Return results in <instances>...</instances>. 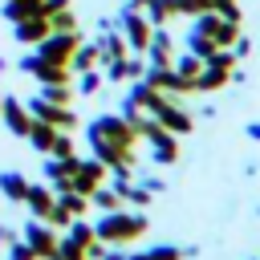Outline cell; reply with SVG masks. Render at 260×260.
Here are the masks:
<instances>
[{"label":"cell","mask_w":260,"mask_h":260,"mask_svg":"<svg viewBox=\"0 0 260 260\" xmlns=\"http://www.w3.org/2000/svg\"><path fill=\"white\" fill-rule=\"evenodd\" d=\"M146 228H150V219H146L142 207H118V211H102L93 219V236L106 240V244H114V248L138 244L146 236Z\"/></svg>","instance_id":"7a4b0ae2"},{"label":"cell","mask_w":260,"mask_h":260,"mask_svg":"<svg viewBox=\"0 0 260 260\" xmlns=\"http://www.w3.org/2000/svg\"><path fill=\"white\" fill-rule=\"evenodd\" d=\"M49 32H81V20H77L73 4H69V8H57V12H49Z\"/></svg>","instance_id":"44dd1931"},{"label":"cell","mask_w":260,"mask_h":260,"mask_svg":"<svg viewBox=\"0 0 260 260\" xmlns=\"http://www.w3.org/2000/svg\"><path fill=\"white\" fill-rule=\"evenodd\" d=\"M0 195H4L8 203H24V195H28V179H24L20 171H0Z\"/></svg>","instance_id":"2e32d148"},{"label":"cell","mask_w":260,"mask_h":260,"mask_svg":"<svg viewBox=\"0 0 260 260\" xmlns=\"http://www.w3.org/2000/svg\"><path fill=\"white\" fill-rule=\"evenodd\" d=\"M4 260H37V252H32V244L16 232V236L4 244Z\"/></svg>","instance_id":"cb8c5ba5"},{"label":"cell","mask_w":260,"mask_h":260,"mask_svg":"<svg viewBox=\"0 0 260 260\" xmlns=\"http://www.w3.org/2000/svg\"><path fill=\"white\" fill-rule=\"evenodd\" d=\"M41 98H49V102H61V106H73L77 89H73V85H41Z\"/></svg>","instance_id":"83f0119b"},{"label":"cell","mask_w":260,"mask_h":260,"mask_svg":"<svg viewBox=\"0 0 260 260\" xmlns=\"http://www.w3.org/2000/svg\"><path fill=\"white\" fill-rule=\"evenodd\" d=\"M12 236H16V228H12V223H4V219H0V252H4V244H8V240H12Z\"/></svg>","instance_id":"836d02e7"},{"label":"cell","mask_w":260,"mask_h":260,"mask_svg":"<svg viewBox=\"0 0 260 260\" xmlns=\"http://www.w3.org/2000/svg\"><path fill=\"white\" fill-rule=\"evenodd\" d=\"M24 207L32 219H49V211L57 207V191L49 183H28V195H24Z\"/></svg>","instance_id":"5bb4252c"},{"label":"cell","mask_w":260,"mask_h":260,"mask_svg":"<svg viewBox=\"0 0 260 260\" xmlns=\"http://www.w3.org/2000/svg\"><path fill=\"white\" fill-rule=\"evenodd\" d=\"M98 53H102V65L122 61V57L130 53V45H126V37H122V28H118V24L102 28V37H98Z\"/></svg>","instance_id":"9a60e30c"},{"label":"cell","mask_w":260,"mask_h":260,"mask_svg":"<svg viewBox=\"0 0 260 260\" xmlns=\"http://www.w3.org/2000/svg\"><path fill=\"white\" fill-rule=\"evenodd\" d=\"M49 154H57V158H69V154H77L73 130H57V138H53V150H49Z\"/></svg>","instance_id":"f1b7e54d"},{"label":"cell","mask_w":260,"mask_h":260,"mask_svg":"<svg viewBox=\"0 0 260 260\" xmlns=\"http://www.w3.org/2000/svg\"><path fill=\"white\" fill-rule=\"evenodd\" d=\"M4 69H8V61H4V57H0V73H4Z\"/></svg>","instance_id":"74e56055"},{"label":"cell","mask_w":260,"mask_h":260,"mask_svg":"<svg viewBox=\"0 0 260 260\" xmlns=\"http://www.w3.org/2000/svg\"><path fill=\"white\" fill-rule=\"evenodd\" d=\"M73 0H41V12L49 16V12H57V8H69Z\"/></svg>","instance_id":"d6a6232c"},{"label":"cell","mask_w":260,"mask_h":260,"mask_svg":"<svg viewBox=\"0 0 260 260\" xmlns=\"http://www.w3.org/2000/svg\"><path fill=\"white\" fill-rule=\"evenodd\" d=\"M57 260H89V256H85V244H77L69 232H61V244H57Z\"/></svg>","instance_id":"484cf974"},{"label":"cell","mask_w":260,"mask_h":260,"mask_svg":"<svg viewBox=\"0 0 260 260\" xmlns=\"http://www.w3.org/2000/svg\"><path fill=\"white\" fill-rule=\"evenodd\" d=\"M102 85H106V73H102V69H85V73L73 77V89H77L81 98H93Z\"/></svg>","instance_id":"7402d4cb"},{"label":"cell","mask_w":260,"mask_h":260,"mask_svg":"<svg viewBox=\"0 0 260 260\" xmlns=\"http://www.w3.org/2000/svg\"><path fill=\"white\" fill-rule=\"evenodd\" d=\"M183 49H187V53H195V57H203V61H207V57H211V53H215V41H211V37H207V32H199V28H195V24H191V28H187V32H183Z\"/></svg>","instance_id":"d6986e66"},{"label":"cell","mask_w":260,"mask_h":260,"mask_svg":"<svg viewBox=\"0 0 260 260\" xmlns=\"http://www.w3.org/2000/svg\"><path fill=\"white\" fill-rule=\"evenodd\" d=\"M232 53H236V57H240V61H244V57H248V53H252V41H248V37H244V32H240V37H236V45H232Z\"/></svg>","instance_id":"1f68e13d"},{"label":"cell","mask_w":260,"mask_h":260,"mask_svg":"<svg viewBox=\"0 0 260 260\" xmlns=\"http://www.w3.org/2000/svg\"><path fill=\"white\" fill-rule=\"evenodd\" d=\"M53 138H57V126H49V122H41V118H32V130H28V146L37 150V154H49L53 150Z\"/></svg>","instance_id":"ac0fdd59"},{"label":"cell","mask_w":260,"mask_h":260,"mask_svg":"<svg viewBox=\"0 0 260 260\" xmlns=\"http://www.w3.org/2000/svg\"><path fill=\"white\" fill-rule=\"evenodd\" d=\"M0 122L8 126V134H12V138H28V130H32V114H28V106H24V102H16L12 93H4Z\"/></svg>","instance_id":"9c48e42d"},{"label":"cell","mask_w":260,"mask_h":260,"mask_svg":"<svg viewBox=\"0 0 260 260\" xmlns=\"http://www.w3.org/2000/svg\"><path fill=\"white\" fill-rule=\"evenodd\" d=\"M146 65H154V69H162V65H175V37H171V28L162 24V28H154V37H150V45H146Z\"/></svg>","instance_id":"8fae6325"},{"label":"cell","mask_w":260,"mask_h":260,"mask_svg":"<svg viewBox=\"0 0 260 260\" xmlns=\"http://www.w3.org/2000/svg\"><path fill=\"white\" fill-rule=\"evenodd\" d=\"M102 65V53H98V41H81L77 45V53H73V61H69V69H73V77L77 73H85V69H98Z\"/></svg>","instance_id":"e0dca14e"},{"label":"cell","mask_w":260,"mask_h":260,"mask_svg":"<svg viewBox=\"0 0 260 260\" xmlns=\"http://www.w3.org/2000/svg\"><path fill=\"white\" fill-rule=\"evenodd\" d=\"M126 260H158V256L146 248V252H126Z\"/></svg>","instance_id":"d590c367"},{"label":"cell","mask_w":260,"mask_h":260,"mask_svg":"<svg viewBox=\"0 0 260 260\" xmlns=\"http://www.w3.org/2000/svg\"><path fill=\"white\" fill-rule=\"evenodd\" d=\"M154 118H158V126H167V130H171V134H179V138H187V134L195 130V114H191V110H183V106H179V102H171V98L158 106V114H154Z\"/></svg>","instance_id":"30bf717a"},{"label":"cell","mask_w":260,"mask_h":260,"mask_svg":"<svg viewBox=\"0 0 260 260\" xmlns=\"http://www.w3.org/2000/svg\"><path fill=\"white\" fill-rule=\"evenodd\" d=\"M138 138L146 142L150 162H158V167H175L179 162V134H171L167 126H158V118H146L138 126Z\"/></svg>","instance_id":"3957f363"},{"label":"cell","mask_w":260,"mask_h":260,"mask_svg":"<svg viewBox=\"0 0 260 260\" xmlns=\"http://www.w3.org/2000/svg\"><path fill=\"white\" fill-rule=\"evenodd\" d=\"M207 8H211L207 0H175V12H179V16H187V20H195V16H199V12H207Z\"/></svg>","instance_id":"4dcf8cb0"},{"label":"cell","mask_w":260,"mask_h":260,"mask_svg":"<svg viewBox=\"0 0 260 260\" xmlns=\"http://www.w3.org/2000/svg\"><path fill=\"white\" fill-rule=\"evenodd\" d=\"M179 12H175V0H150L146 4V20L154 24V28H162V24H171Z\"/></svg>","instance_id":"603a6c76"},{"label":"cell","mask_w":260,"mask_h":260,"mask_svg":"<svg viewBox=\"0 0 260 260\" xmlns=\"http://www.w3.org/2000/svg\"><path fill=\"white\" fill-rule=\"evenodd\" d=\"M57 199H61L73 215H89V207H93V203H89V195H81V191H73V187H69V191H61Z\"/></svg>","instance_id":"4316f807"},{"label":"cell","mask_w":260,"mask_h":260,"mask_svg":"<svg viewBox=\"0 0 260 260\" xmlns=\"http://www.w3.org/2000/svg\"><path fill=\"white\" fill-rule=\"evenodd\" d=\"M244 134H248L252 142H260V122H248V126H244Z\"/></svg>","instance_id":"e575fe53"},{"label":"cell","mask_w":260,"mask_h":260,"mask_svg":"<svg viewBox=\"0 0 260 260\" xmlns=\"http://www.w3.org/2000/svg\"><path fill=\"white\" fill-rule=\"evenodd\" d=\"M0 106H4V89H0Z\"/></svg>","instance_id":"f35d334b"},{"label":"cell","mask_w":260,"mask_h":260,"mask_svg":"<svg viewBox=\"0 0 260 260\" xmlns=\"http://www.w3.org/2000/svg\"><path fill=\"white\" fill-rule=\"evenodd\" d=\"M89 203H93L98 211H118V207H126V199H122V191H118L114 183H102V187L89 195Z\"/></svg>","instance_id":"ffe728a7"},{"label":"cell","mask_w":260,"mask_h":260,"mask_svg":"<svg viewBox=\"0 0 260 260\" xmlns=\"http://www.w3.org/2000/svg\"><path fill=\"white\" fill-rule=\"evenodd\" d=\"M85 146L110 167V183H130L138 171V134L122 114H98L85 122Z\"/></svg>","instance_id":"6da1fadb"},{"label":"cell","mask_w":260,"mask_h":260,"mask_svg":"<svg viewBox=\"0 0 260 260\" xmlns=\"http://www.w3.org/2000/svg\"><path fill=\"white\" fill-rule=\"evenodd\" d=\"M77 45H81V32H49V37L37 45V57H45V61H53V65H69L73 53H77Z\"/></svg>","instance_id":"52a82bcc"},{"label":"cell","mask_w":260,"mask_h":260,"mask_svg":"<svg viewBox=\"0 0 260 260\" xmlns=\"http://www.w3.org/2000/svg\"><path fill=\"white\" fill-rule=\"evenodd\" d=\"M118 28H122V37H126L130 53H146V45H150V37H154V24L146 20V12L122 8V16H118Z\"/></svg>","instance_id":"8992f818"},{"label":"cell","mask_w":260,"mask_h":260,"mask_svg":"<svg viewBox=\"0 0 260 260\" xmlns=\"http://www.w3.org/2000/svg\"><path fill=\"white\" fill-rule=\"evenodd\" d=\"M20 236L32 244V252H37V260H57V244H61V232L49 223V219H24L20 223Z\"/></svg>","instance_id":"5b68a950"},{"label":"cell","mask_w":260,"mask_h":260,"mask_svg":"<svg viewBox=\"0 0 260 260\" xmlns=\"http://www.w3.org/2000/svg\"><path fill=\"white\" fill-rule=\"evenodd\" d=\"M207 4H211V8H223V4H232V0H207Z\"/></svg>","instance_id":"8d00e7d4"},{"label":"cell","mask_w":260,"mask_h":260,"mask_svg":"<svg viewBox=\"0 0 260 260\" xmlns=\"http://www.w3.org/2000/svg\"><path fill=\"white\" fill-rule=\"evenodd\" d=\"M24 106H28V114H32V118H41V122H49V126H57V130H77V126H81V118H77V110H73V106L49 102V98H41V93H32Z\"/></svg>","instance_id":"277c9868"},{"label":"cell","mask_w":260,"mask_h":260,"mask_svg":"<svg viewBox=\"0 0 260 260\" xmlns=\"http://www.w3.org/2000/svg\"><path fill=\"white\" fill-rule=\"evenodd\" d=\"M223 85H232V69L219 61H203V69L195 77V93H219Z\"/></svg>","instance_id":"4fadbf2b"},{"label":"cell","mask_w":260,"mask_h":260,"mask_svg":"<svg viewBox=\"0 0 260 260\" xmlns=\"http://www.w3.org/2000/svg\"><path fill=\"white\" fill-rule=\"evenodd\" d=\"M73 219H77V215H73V211H69V207H65V203H61V199H57V207H53V211H49V223H53V228H57V232H65V228H69V223H73Z\"/></svg>","instance_id":"f546056e"},{"label":"cell","mask_w":260,"mask_h":260,"mask_svg":"<svg viewBox=\"0 0 260 260\" xmlns=\"http://www.w3.org/2000/svg\"><path fill=\"white\" fill-rule=\"evenodd\" d=\"M102 183H110V167H106L102 158H93V154H81V158H77V171H73V191L93 195Z\"/></svg>","instance_id":"ba28073f"},{"label":"cell","mask_w":260,"mask_h":260,"mask_svg":"<svg viewBox=\"0 0 260 260\" xmlns=\"http://www.w3.org/2000/svg\"><path fill=\"white\" fill-rule=\"evenodd\" d=\"M12 37H16V45H24V49H37L45 37H49V16H24V20H16L12 24Z\"/></svg>","instance_id":"7c38bea8"},{"label":"cell","mask_w":260,"mask_h":260,"mask_svg":"<svg viewBox=\"0 0 260 260\" xmlns=\"http://www.w3.org/2000/svg\"><path fill=\"white\" fill-rule=\"evenodd\" d=\"M199 69H203V57H195V53H187V49H183V53H175V73H183V77H191V81H195V77H199Z\"/></svg>","instance_id":"d4e9b609"}]
</instances>
